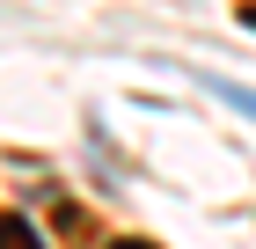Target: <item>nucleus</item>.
<instances>
[{"label": "nucleus", "mask_w": 256, "mask_h": 249, "mask_svg": "<svg viewBox=\"0 0 256 249\" xmlns=\"http://www.w3.org/2000/svg\"><path fill=\"white\" fill-rule=\"evenodd\" d=\"M0 249H44V234L22 220V212H0Z\"/></svg>", "instance_id": "1"}, {"label": "nucleus", "mask_w": 256, "mask_h": 249, "mask_svg": "<svg viewBox=\"0 0 256 249\" xmlns=\"http://www.w3.org/2000/svg\"><path fill=\"white\" fill-rule=\"evenodd\" d=\"M212 88H220V96H234V110H249V117H256V96H249V88H227V81H212Z\"/></svg>", "instance_id": "2"}, {"label": "nucleus", "mask_w": 256, "mask_h": 249, "mask_svg": "<svg viewBox=\"0 0 256 249\" xmlns=\"http://www.w3.org/2000/svg\"><path fill=\"white\" fill-rule=\"evenodd\" d=\"M110 249H161V242H139V234H118Z\"/></svg>", "instance_id": "3"}, {"label": "nucleus", "mask_w": 256, "mask_h": 249, "mask_svg": "<svg viewBox=\"0 0 256 249\" xmlns=\"http://www.w3.org/2000/svg\"><path fill=\"white\" fill-rule=\"evenodd\" d=\"M242 22H249V30H256V8H242Z\"/></svg>", "instance_id": "4"}]
</instances>
